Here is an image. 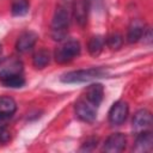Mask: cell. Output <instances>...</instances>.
I'll use <instances>...</instances> for the list:
<instances>
[{"mask_svg": "<svg viewBox=\"0 0 153 153\" xmlns=\"http://www.w3.org/2000/svg\"><path fill=\"white\" fill-rule=\"evenodd\" d=\"M69 25L68 10L65 6H57L53 20H51V36L55 41H62L67 36V30Z\"/></svg>", "mask_w": 153, "mask_h": 153, "instance_id": "cell-1", "label": "cell"}, {"mask_svg": "<svg viewBox=\"0 0 153 153\" xmlns=\"http://www.w3.org/2000/svg\"><path fill=\"white\" fill-rule=\"evenodd\" d=\"M105 74V71L99 67L94 68H87V69H78L72 71L68 73H65L61 75V81L67 84H74V82H86L97 78H102Z\"/></svg>", "mask_w": 153, "mask_h": 153, "instance_id": "cell-2", "label": "cell"}, {"mask_svg": "<svg viewBox=\"0 0 153 153\" xmlns=\"http://www.w3.org/2000/svg\"><path fill=\"white\" fill-rule=\"evenodd\" d=\"M79 54H80L79 42L71 39L56 48L54 53V57L57 63H67V62H71L73 59H75Z\"/></svg>", "mask_w": 153, "mask_h": 153, "instance_id": "cell-3", "label": "cell"}, {"mask_svg": "<svg viewBox=\"0 0 153 153\" xmlns=\"http://www.w3.org/2000/svg\"><path fill=\"white\" fill-rule=\"evenodd\" d=\"M23 73V62L17 56H8L0 61V81Z\"/></svg>", "mask_w": 153, "mask_h": 153, "instance_id": "cell-4", "label": "cell"}, {"mask_svg": "<svg viewBox=\"0 0 153 153\" xmlns=\"http://www.w3.org/2000/svg\"><path fill=\"white\" fill-rule=\"evenodd\" d=\"M74 109H75V114H76L78 118L81 120L82 122L92 123L97 117V106L91 104L85 98L79 99L75 103V108Z\"/></svg>", "mask_w": 153, "mask_h": 153, "instance_id": "cell-5", "label": "cell"}, {"mask_svg": "<svg viewBox=\"0 0 153 153\" xmlns=\"http://www.w3.org/2000/svg\"><path fill=\"white\" fill-rule=\"evenodd\" d=\"M128 112H129L128 104L123 100H118L114 103L109 110V122L114 126H120L127 120Z\"/></svg>", "mask_w": 153, "mask_h": 153, "instance_id": "cell-6", "label": "cell"}, {"mask_svg": "<svg viewBox=\"0 0 153 153\" xmlns=\"http://www.w3.org/2000/svg\"><path fill=\"white\" fill-rule=\"evenodd\" d=\"M127 139L122 133H114L109 135L103 145V151L106 153H118L126 148Z\"/></svg>", "mask_w": 153, "mask_h": 153, "instance_id": "cell-7", "label": "cell"}, {"mask_svg": "<svg viewBox=\"0 0 153 153\" xmlns=\"http://www.w3.org/2000/svg\"><path fill=\"white\" fill-rule=\"evenodd\" d=\"M131 124H133V130L135 133H140V131L147 130L152 124V115H151V112L148 110H146V109H141V110L136 111L134 117H133Z\"/></svg>", "mask_w": 153, "mask_h": 153, "instance_id": "cell-8", "label": "cell"}, {"mask_svg": "<svg viewBox=\"0 0 153 153\" xmlns=\"http://www.w3.org/2000/svg\"><path fill=\"white\" fill-rule=\"evenodd\" d=\"M153 147V135L149 130L137 133L133 151L136 153H146L149 152Z\"/></svg>", "mask_w": 153, "mask_h": 153, "instance_id": "cell-9", "label": "cell"}, {"mask_svg": "<svg viewBox=\"0 0 153 153\" xmlns=\"http://www.w3.org/2000/svg\"><path fill=\"white\" fill-rule=\"evenodd\" d=\"M37 38H38V36L33 31H25V32H23L18 37L17 42H16V49H17V51H19L22 54L27 53L29 50H31L33 48V45L36 44Z\"/></svg>", "mask_w": 153, "mask_h": 153, "instance_id": "cell-10", "label": "cell"}, {"mask_svg": "<svg viewBox=\"0 0 153 153\" xmlns=\"http://www.w3.org/2000/svg\"><path fill=\"white\" fill-rule=\"evenodd\" d=\"M88 0H75L73 5V16L79 26H85L88 16Z\"/></svg>", "mask_w": 153, "mask_h": 153, "instance_id": "cell-11", "label": "cell"}, {"mask_svg": "<svg viewBox=\"0 0 153 153\" xmlns=\"http://www.w3.org/2000/svg\"><path fill=\"white\" fill-rule=\"evenodd\" d=\"M103 97H104V88L100 84H92L85 90L84 98L97 108L102 103Z\"/></svg>", "mask_w": 153, "mask_h": 153, "instance_id": "cell-12", "label": "cell"}, {"mask_svg": "<svg viewBox=\"0 0 153 153\" xmlns=\"http://www.w3.org/2000/svg\"><path fill=\"white\" fill-rule=\"evenodd\" d=\"M145 31V24L140 19H134L127 31V41L129 43H136L142 38Z\"/></svg>", "mask_w": 153, "mask_h": 153, "instance_id": "cell-13", "label": "cell"}, {"mask_svg": "<svg viewBox=\"0 0 153 153\" xmlns=\"http://www.w3.org/2000/svg\"><path fill=\"white\" fill-rule=\"evenodd\" d=\"M17 110V104L11 97H0V115L5 117H11Z\"/></svg>", "mask_w": 153, "mask_h": 153, "instance_id": "cell-14", "label": "cell"}, {"mask_svg": "<svg viewBox=\"0 0 153 153\" xmlns=\"http://www.w3.org/2000/svg\"><path fill=\"white\" fill-rule=\"evenodd\" d=\"M49 62H50V53L47 49H39L32 56V65L35 66V68L42 69L47 67Z\"/></svg>", "mask_w": 153, "mask_h": 153, "instance_id": "cell-15", "label": "cell"}, {"mask_svg": "<svg viewBox=\"0 0 153 153\" xmlns=\"http://www.w3.org/2000/svg\"><path fill=\"white\" fill-rule=\"evenodd\" d=\"M105 45V39L104 37L102 36H93L91 37V39L88 41V44H87V49H88V53L92 55V56H98L103 48Z\"/></svg>", "mask_w": 153, "mask_h": 153, "instance_id": "cell-16", "label": "cell"}, {"mask_svg": "<svg viewBox=\"0 0 153 153\" xmlns=\"http://www.w3.org/2000/svg\"><path fill=\"white\" fill-rule=\"evenodd\" d=\"M30 4L27 0H13L11 5V12L16 17L25 16L29 12Z\"/></svg>", "mask_w": 153, "mask_h": 153, "instance_id": "cell-17", "label": "cell"}, {"mask_svg": "<svg viewBox=\"0 0 153 153\" xmlns=\"http://www.w3.org/2000/svg\"><path fill=\"white\" fill-rule=\"evenodd\" d=\"M105 43H106V45L110 48V49H112V50H117V49H120L121 47H122V44H123V37H122V35L121 33H111L110 36H108V38L105 39Z\"/></svg>", "mask_w": 153, "mask_h": 153, "instance_id": "cell-18", "label": "cell"}, {"mask_svg": "<svg viewBox=\"0 0 153 153\" xmlns=\"http://www.w3.org/2000/svg\"><path fill=\"white\" fill-rule=\"evenodd\" d=\"M2 85H5L6 87H12V88H18V87H22L24 86L25 84V79L23 78V75H14V76H11L8 79H5L1 81Z\"/></svg>", "mask_w": 153, "mask_h": 153, "instance_id": "cell-19", "label": "cell"}, {"mask_svg": "<svg viewBox=\"0 0 153 153\" xmlns=\"http://www.w3.org/2000/svg\"><path fill=\"white\" fill-rule=\"evenodd\" d=\"M10 140H11V133H10V130L6 127L1 128L0 129V143H6Z\"/></svg>", "mask_w": 153, "mask_h": 153, "instance_id": "cell-20", "label": "cell"}, {"mask_svg": "<svg viewBox=\"0 0 153 153\" xmlns=\"http://www.w3.org/2000/svg\"><path fill=\"white\" fill-rule=\"evenodd\" d=\"M7 118H8V117H5V116H1V115H0V129L4 128V127H6V121H7Z\"/></svg>", "mask_w": 153, "mask_h": 153, "instance_id": "cell-21", "label": "cell"}, {"mask_svg": "<svg viewBox=\"0 0 153 153\" xmlns=\"http://www.w3.org/2000/svg\"><path fill=\"white\" fill-rule=\"evenodd\" d=\"M88 2H90V0H88Z\"/></svg>", "mask_w": 153, "mask_h": 153, "instance_id": "cell-22", "label": "cell"}]
</instances>
